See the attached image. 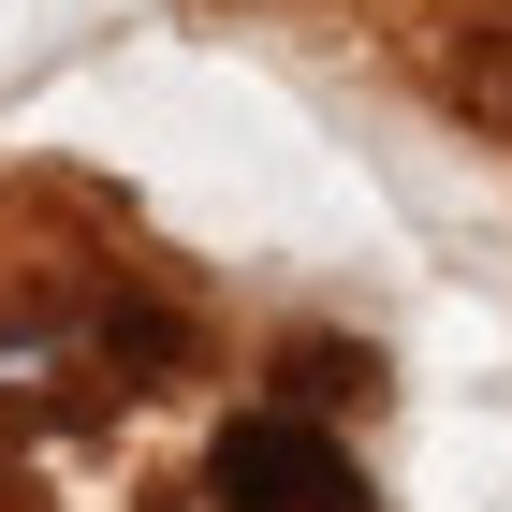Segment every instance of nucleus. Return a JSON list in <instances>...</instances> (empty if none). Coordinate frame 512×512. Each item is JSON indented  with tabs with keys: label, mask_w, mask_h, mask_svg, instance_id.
<instances>
[{
	"label": "nucleus",
	"mask_w": 512,
	"mask_h": 512,
	"mask_svg": "<svg viewBox=\"0 0 512 512\" xmlns=\"http://www.w3.org/2000/svg\"><path fill=\"white\" fill-rule=\"evenodd\" d=\"M205 498L220 512H366L352 454L308 425V410H249V425H220V454H205Z\"/></svg>",
	"instance_id": "nucleus-1"
}]
</instances>
